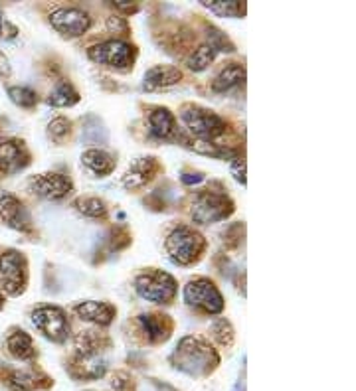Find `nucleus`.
Instances as JSON below:
<instances>
[{
    "instance_id": "obj_13",
    "label": "nucleus",
    "mask_w": 356,
    "mask_h": 391,
    "mask_svg": "<svg viewBox=\"0 0 356 391\" xmlns=\"http://www.w3.org/2000/svg\"><path fill=\"white\" fill-rule=\"evenodd\" d=\"M160 170H162V166H160L158 158H137L131 166H129V170L125 172V176H123V186H125L127 190H141V188H145L151 180H155V176H157Z\"/></svg>"
},
{
    "instance_id": "obj_22",
    "label": "nucleus",
    "mask_w": 356,
    "mask_h": 391,
    "mask_svg": "<svg viewBox=\"0 0 356 391\" xmlns=\"http://www.w3.org/2000/svg\"><path fill=\"white\" fill-rule=\"evenodd\" d=\"M10 385L22 391L44 390L52 385V379L36 370H14L10 372Z\"/></svg>"
},
{
    "instance_id": "obj_44",
    "label": "nucleus",
    "mask_w": 356,
    "mask_h": 391,
    "mask_svg": "<svg viewBox=\"0 0 356 391\" xmlns=\"http://www.w3.org/2000/svg\"><path fill=\"white\" fill-rule=\"evenodd\" d=\"M2 306H4V297L0 295V309H2Z\"/></svg>"
},
{
    "instance_id": "obj_27",
    "label": "nucleus",
    "mask_w": 356,
    "mask_h": 391,
    "mask_svg": "<svg viewBox=\"0 0 356 391\" xmlns=\"http://www.w3.org/2000/svg\"><path fill=\"white\" fill-rule=\"evenodd\" d=\"M196 153L200 155H206V157H214L218 158V160H234L237 155L236 148H230V146H226V144H216V143H196L192 146Z\"/></svg>"
},
{
    "instance_id": "obj_17",
    "label": "nucleus",
    "mask_w": 356,
    "mask_h": 391,
    "mask_svg": "<svg viewBox=\"0 0 356 391\" xmlns=\"http://www.w3.org/2000/svg\"><path fill=\"white\" fill-rule=\"evenodd\" d=\"M139 324L145 332L146 342H151V344H160V342H167L171 338L172 320L171 316H167V314H141L139 316Z\"/></svg>"
},
{
    "instance_id": "obj_18",
    "label": "nucleus",
    "mask_w": 356,
    "mask_h": 391,
    "mask_svg": "<svg viewBox=\"0 0 356 391\" xmlns=\"http://www.w3.org/2000/svg\"><path fill=\"white\" fill-rule=\"evenodd\" d=\"M183 81V71L174 65H153L145 73L143 79V89L146 92H158L167 89Z\"/></svg>"
},
{
    "instance_id": "obj_6",
    "label": "nucleus",
    "mask_w": 356,
    "mask_h": 391,
    "mask_svg": "<svg viewBox=\"0 0 356 391\" xmlns=\"http://www.w3.org/2000/svg\"><path fill=\"white\" fill-rule=\"evenodd\" d=\"M90 60L117 71H129L137 60V48L125 40H107L99 46H93L87 52Z\"/></svg>"
},
{
    "instance_id": "obj_19",
    "label": "nucleus",
    "mask_w": 356,
    "mask_h": 391,
    "mask_svg": "<svg viewBox=\"0 0 356 391\" xmlns=\"http://www.w3.org/2000/svg\"><path fill=\"white\" fill-rule=\"evenodd\" d=\"M109 346H111V340L107 338L105 334L95 332V330H83L76 338V356L92 360L101 352H105Z\"/></svg>"
},
{
    "instance_id": "obj_38",
    "label": "nucleus",
    "mask_w": 356,
    "mask_h": 391,
    "mask_svg": "<svg viewBox=\"0 0 356 391\" xmlns=\"http://www.w3.org/2000/svg\"><path fill=\"white\" fill-rule=\"evenodd\" d=\"M113 390L115 391H135V383L127 374H117L113 378Z\"/></svg>"
},
{
    "instance_id": "obj_7",
    "label": "nucleus",
    "mask_w": 356,
    "mask_h": 391,
    "mask_svg": "<svg viewBox=\"0 0 356 391\" xmlns=\"http://www.w3.org/2000/svg\"><path fill=\"white\" fill-rule=\"evenodd\" d=\"M185 300L188 306L204 314H220L224 311V297L218 287L206 277H196L185 287Z\"/></svg>"
},
{
    "instance_id": "obj_25",
    "label": "nucleus",
    "mask_w": 356,
    "mask_h": 391,
    "mask_svg": "<svg viewBox=\"0 0 356 391\" xmlns=\"http://www.w3.org/2000/svg\"><path fill=\"white\" fill-rule=\"evenodd\" d=\"M204 8L222 18H241L246 16V4L237 0H200Z\"/></svg>"
},
{
    "instance_id": "obj_11",
    "label": "nucleus",
    "mask_w": 356,
    "mask_h": 391,
    "mask_svg": "<svg viewBox=\"0 0 356 391\" xmlns=\"http://www.w3.org/2000/svg\"><path fill=\"white\" fill-rule=\"evenodd\" d=\"M50 24L64 38H79L92 28L90 14L81 8H58L50 14Z\"/></svg>"
},
{
    "instance_id": "obj_34",
    "label": "nucleus",
    "mask_w": 356,
    "mask_h": 391,
    "mask_svg": "<svg viewBox=\"0 0 356 391\" xmlns=\"http://www.w3.org/2000/svg\"><path fill=\"white\" fill-rule=\"evenodd\" d=\"M129 243H131V234L127 232V227L119 225V227H115V229L111 232V239H109V245H111V249L121 251V249L127 247Z\"/></svg>"
},
{
    "instance_id": "obj_36",
    "label": "nucleus",
    "mask_w": 356,
    "mask_h": 391,
    "mask_svg": "<svg viewBox=\"0 0 356 391\" xmlns=\"http://www.w3.org/2000/svg\"><path fill=\"white\" fill-rule=\"evenodd\" d=\"M230 170L237 182L246 184V158L236 157L234 160H230Z\"/></svg>"
},
{
    "instance_id": "obj_33",
    "label": "nucleus",
    "mask_w": 356,
    "mask_h": 391,
    "mask_svg": "<svg viewBox=\"0 0 356 391\" xmlns=\"http://www.w3.org/2000/svg\"><path fill=\"white\" fill-rule=\"evenodd\" d=\"M69 132H71V121L66 117H56L48 125V137L52 139L53 143L62 144L69 137Z\"/></svg>"
},
{
    "instance_id": "obj_35",
    "label": "nucleus",
    "mask_w": 356,
    "mask_h": 391,
    "mask_svg": "<svg viewBox=\"0 0 356 391\" xmlns=\"http://www.w3.org/2000/svg\"><path fill=\"white\" fill-rule=\"evenodd\" d=\"M244 239V223H236L232 225L224 234V243L228 247H237Z\"/></svg>"
},
{
    "instance_id": "obj_31",
    "label": "nucleus",
    "mask_w": 356,
    "mask_h": 391,
    "mask_svg": "<svg viewBox=\"0 0 356 391\" xmlns=\"http://www.w3.org/2000/svg\"><path fill=\"white\" fill-rule=\"evenodd\" d=\"M208 46L214 52H226L232 53L236 52V46L232 44V40L226 36L222 30H218L216 26H208Z\"/></svg>"
},
{
    "instance_id": "obj_5",
    "label": "nucleus",
    "mask_w": 356,
    "mask_h": 391,
    "mask_svg": "<svg viewBox=\"0 0 356 391\" xmlns=\"http://www.w3.org/2000/svg\"><path fill=\"white\" fill-rule=\"evenodd\" d=\"M232 214H234L232 198L224 192H212V190L198 192L194 202H192V209H190V216L198 225H210V223L222 222L226 218H230Z\"/></svg>"
},
{
    "instance_id": "obj_28",
    "label": "nucleus",
    "mask_w": 356,
    "mask_h": 391,
    "mask_svg": "<svg viewBox=\"0 0 356 391\" xmlns=\"http://www.w3.org/2000/svg\"><path fill=\"white\" fill-rule=\"evenodd\" d=\"M83 141L90 144H101L107 141V130L97 117H87L83 123Z\"/></svg>"
},
{
    "instance_id": "obj_8",
    "label": "nucleus",
    "mask_w": 356,
    "mask_h": 391,
    "mask_svg": "<svg viewBox=\"0 0 356 391\" xmlns=\"http://www.w3.org/2000/svg\"><path fill=\"white\" fill-rule=\"evenodd\" d=\"M32 324L36 326L46 338L52 340L56 344H64L71 332L66 311L60 306H53V304H42L38 309H34Z\"/></svg>"
},
{
    "instance_id": "obj_1",
    "label": "nucleus",
    "mask_w": 356,
    "mask_h": 391,
    "mask_svg": "<svg viewBox=\"0 0 356 391\" xmlns=\"http://www.w3.org/2000/svg\"><path fill=\"white\" fill-rule=\"evenodd\" d=\"M172 365L188 376H208L220 364V356L212 348L208 342L194 338V336H185L178 342L176 350L171 356Z\"/></svg>"
},
{
    "instance_id": "obj_4",
    "label": "nucleus",
    "mask_w": 356,
    "mask_h": 391,
    "mask_svg": "<svg viewBox=\"0 0 356 391\" xmlns=\"http://www.w3.org/2000/svg\"><path fill=\"white\" fill-rule=\"evenodd\" d=\"M180 119L186 125V129L190 130L200 143H212L218 137H222L226 132V121L220 115H216L214 111H208L204 107L188 103L180 109Z\"/></svg>"
},
{
    "instance_id": "obj_37",
    "label": "nucleus",
    "mask_w": 356,
    "mask_h": 391,
    "mask_svg": "<svg viewBox=\"0 0 356 391\" xmlns=\"http://www.w3.org/2000/svg\"><path fill=\"white\" fill-rule=\"evenodd\" d=\"M107 28L115 34H121V36H127L129 34V24L123 16H109L107 20Z\"/></svg>"
},
{
    "instance_id": "obj_23",
    "label": "nucleus",
    "mask_w": 356,
    "mask_h": 391,
    "mask_svg": "<svg viewBox=\"0 0 356 391\" xmlns=\"http://www.w3.org/2000/svg\"><path fill=\"white\" fill-rule=\"evenodd\" d=\"M6 346H8V352L18 360H32L36 356L32 336L24 330H12L10 336L6 338Z\"/></svg>"
},
{
    "instance_id": "obj_40",
    "label": "nucleus",
    "mask_w": 356,
    "mask_h": 391,
    "mask_svg": "<svg viewBox=\"0 0 356 391\" xmlns=\"http://www.w3.org/2000/svg\"><path fill=\"white\" fill-rule=\"evenodd\" d=\"M180 180H183V184H186V186H192V184L204 182V174H202V172H185V174L180 176Z\"/></svg>"
},
{
    "instance_id": "obj_12",
    "label": "nucleus",
    "mask_w": 356,
    "mask_h": 391,
    "mask_svg": "<svg viewBox=\"0 0 356 391\" xmlns=\"http://www.w3.org/2000/svg\"><path fill=\"white\" fill-rule=\"evenodd\" d=\"M0 218L8 227L18 232H32V220L24 204L8 192H0Z\"/></svg>"
},
{
    "instance_id": "obj_42",
    "label": "nucleus",
    "mask_w": 356,
    "mask_h": 391,
    "mask_svg": "<svg viewBox=\"0 0 356 391\" xmlns=\"http://www.w3.org/2000/svg\"><path fill=\"white\" fill-rule=\"evenodd\" d=\"M113 8L115 10H121L125 14H133L139 10V4H123V2H113Z\"/></svg>"
},
{
    "instance_id": "obj_43",
    "label": "nucleus",
    "mask_w": 356,
    "mask_h": 391,
    "mask_svg": "<svg viewBox=\"0 0 356 391\" xmlns=\"http://www.w3.org/2000/svg\"><path fill=\"white\" fill-rule=\"evenodd\" d=\"M157 388H158V391H176L174 388H171V385H167V383H162V385H160L158 381H157Z\"/></svg>"
},
{
    "instance_id": "obj_30",
    "label": "nucleus",
    "mask_w": 356,
    "mask_h": 391,
    "mask_svg": "<svg viewBox=\"0 0 356 391\" xmlns=\"http://www.w3.org/2000/svg\"><path fill=\"white\" fill-rule=\"evenodd\" d=\"M210 332L214 340L220 344V346H224V348H230L232 344H234V328L230 324V320H226V318H216L210 326Z\"/></svg>"
},
{
    "instance_id": "obj_41",
    "label": "nucleus",
    "mask_w": 356,
    "mask_h": 391,
    "mask_svg": "<svg viewBox=\"0 0 356 391\" xmlns=\"http://www.w3.org/2000/svg\"><path fill=\"white\" fill-rule=\"evenodd\" d=\"M10 76V64H8V58L0 52V79H6Z\"/></svg>"
},
{
    "instance_id": "obj_24",
    "label": "nucleus",
    "mask_w": 356,
    "mask_h": 391,
    "mask_svg": "<svg viewBox=\"0 0 356 391\" xmlns=\"http://www.w3.org/2000/svg\"><path fill=\"white\" fill-rule=\"evenodd\" d=\"M74 209L90 220H103L107 216V204L95 196H79L78 200H74Z\"/></svg>"
},
{
    "instance_id": "obj_29",
    "label": "nucleus",
    "mask_w": 356,
    "mask_h": 391,
    "mask_svg": "<svg viewBox=\"0 0 356 391\" xmlns=\"http://www.w3.org/2000/svg\"><path fill=\"white\" fill-rule=\"evenodd\" d=\"M214 58H216V52L212 50L210 46H200V48H196L194 52L188 55L186 65H188L192 71H204V69L214 62Z\"/></svg>"
},
{
    "instance_id": "obj_14",
    "label": "nucleus",
    "mask_w": 356,
    "mask_h": 391,
    "mask_svg": "<svg viewBox=\"0 0 356 391\" xmlns=\"http://www.w3.org/2000/svg\"><path fill=\"white\" fill-rule=\"evenodd\" d=\"M146 125H149V134L153 139H158V141L183 139L178 132V127H176V119L171 113V109H167V107H157L146 119Z\"/></svg>"
},
{
    "instance_id": "obj_10",
    "label": "nucleus",
    "mask_w": 356,
    "mask_h": 391,
    "mask_svg": "<svg viewBox=\"0 0 356 391\" xmlns=\"http://www.w3.org/2000/svg\"><path fill=\"white\" fill-rule=\"evenodd\" d=\"M28 188L34 192V194L42 198V200H48V202H60L67 196L74 192V182L64 176V174H58V172H46V174H36L30 178Z\"/></svg>"
},
{
    "instance_id": "obj_32",
    "label": "nucleus",
    "mask_w": 356,
    "mask_h": 391,
    "mask_svg": "<svg viewBox=\"0 0 356 391\" xmlns=\"http://www.w3.org/2000/svg\"><path fill=\"white\" fill-rule=\"evenodd\" d=\"M8 97L14 105L22 109H32L38 103V93L32 92L30 87H8Z\"/></svg>"
},
{
    "instance_id": "obj_20",
    "label": "nucleus",
    "mask_w": 356,
    "mask_h": 391,
    "mask_svg": "<svg viewBox=\"0 0 356 391\" xmlns=\"http://www.w3.org/2000/svg\"><path fill=\"white\" fill-rule=\"evenodd\" d=\"M81 166L87 170L90 174L97 176V178H103V176H109L117 162L115 158L111 157L107 150H101V148H90L81 155Z\"/></svg>"
},
{
    "instance_id": "obj_26",
    "label": "nucleus",
    "mask_w": 356,
    "mask_h": 391,
    "mask_svg": "<svg viewBox=\"0 0 356 391\" xmlns=\"http://www.w3.org/2000/svg\"><path fill=\"white\" fill-rule=\"evenodd\" d=\"M76 103H79V93L67 81H60L48 97V105L52 107H74Z\"/></svg>"
},
{
    "instance_id": "obj_15",
    "label": "nucleus",
    "mask_w": 356,
    "mask_h": 391,
    "mask_svg": "<svg viewBox=\"0 0 356 391\" xmlns=\"http://www.w3.org/2000/svg\"><path fill=\"white\" fill-rule=\"evenodd\" d=\"M30 164V153L22 141H4L0 143V172L14 174Z\"/></svg>"
},
{
    "instance_id": "obj_9",
    "label": "nucleus",
    "mask_w": 356,
    "mask_h": 391,
    "mask_svg": "<svg viewBox=\"0 0 356 391\" xmlns=\"http://www.w3.org/2000/svg\"><path fill=\"white\" fill-rule=\"evenodd\" d=\"M28 281V261L24 253L16 251V249H8L0 255V283L2 288L18 297L24 293Z\"/></svg>"
},
{
    "instance_id": "obj_21",
    "label": "nucleus",
    "mask_w": 356,
    "mask_h": 391,
    "mask_svg": "<svg viewBox=\"0 0 356 391\" xmlns=\"http://www.w3.org/2000/svg\"><path fill=\"white\" fill-rule=\"evenodd\" d=\"M244 81H246V67L241 64H228L212 81V92L226 93L237 85H244Z\"/></svg>"
},
{
    "instance_id": "obj_2",
    "label": "nucleus",
    "mask_w": 356,
    "mask_h": 391,
    "mask_svg": "<svg viewBox=\"0 0 356 391\" xmlns=\"http://www.w3.org/2000/svg\"><path fill=\"white\" fill-rule=\"evenodd\" d=\"M164 249H167V255L174 265H192L200 261V257L204 255L206 251V239L198 234L196 229L188 227V225H178L174 227L167 241H164Z\"/></svg>"
},
{
    "instance_id": "obj_16",
    "label": "nucleus",
    "mask_w": 356,
    "mask_h": 391,
    "mask_svg": "<svg viewBox=\"0 0 356 391\" xmlns=\"http://www.w3.org/2000/svg\"><path fill=\"white\" fill-rule=\"evenodd\" d=\"M74 313L78 314L81 320L92 322L95 326H109L115 318V306H111L109 302L101 300H81L74 306Z\"/></svg>"
},
{
    "instance_id": "obj_3",
    "label": "nucleus",
    "mask_w": 356,
    "mask_h": 391,
    "mask_svg": "<svg viewBox=\"0 0 356 391\" xmlns=\"http://www.w3.org/2000/svg\"><path fill=\"white\" fill-rule=\"evenodd\" d=\"M176 281L160 269H145L135 277V290L141 299L155 304H171L176 297Z\"/></svg>"
},
{
    "instance_id": "obj_39",
    "label": "nucleus",
    "mask_w": 356,
    "mask_h": 391,
    "mask_svg": "<svg viewBox=\"0 0 356 391\" xmlns=\"http://www.w3.org/2000/svg\"><path fill=\"white\" fill-rule=\"evenodd\" d=\"M18 32H16V28L10 26L8 22H6V18H4V12H2V8H0V40L2 38H14Z\"/></svg>"
}]
</instances>
